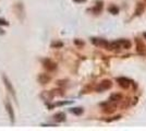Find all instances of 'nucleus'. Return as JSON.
Instances as JSON below:
<instances>
[{
  "mask_svg": "<svg viewBox=\"0 0 146 131\" xmlns=\"http://www.w3.org/2000/svg\"><path fill=\"white\" fill-rule=\"evenodd\" d=\"M111 85H112V83H111V81H110V80H105V81H103L102 83H99V85L97 86V91H98V92L106 91V90L110 88V87H111Z\"/></svg>",
  "mask_w": 146,
  "mask_h": 131,
  "instance_id": "f257e3e1",
  "label": "nucleus"
},
{
  "mask_svg": "<svg viewBox=\"0 0 146 131\" xmlns=\"http://www.w3.org/2000/svg\"><path fill=\"white\" fill-rule=\"evenodd\" d=\"M117 82L119 83V85L121 87H123V88H129L130 87V85H131V80H129L128 78H118L117 79Z\"/></svg>",
  "mask_w": 146,
  "mask_h": 131,
  "instance_id": "f03ea898",
  "label": "nucleus"
},
{
  "mask_svg": "<svg viewBox=\"0 0 146 131\" xmlns=\"http://www.w3.org/2000/svg\"><path fill=\"white\" fill-rule=\"evenodd\" d=\"M136 50H137V53L140 54L141 56H146V46L144 44L140 42V41H137V45H136Z\"/></svg>",
  "mask_w": 146,
  "mask_h": 131,
  "instance_id": "7ed1b4c3",
  "label": "nucleus"
},
{
  "mask_svg": "<svg viewBox=\"0 0 146 131\" xmlns=\"http://www.w3.org/2000/svg\"><path fill=\"white\" fill-rule=\"evenodd\" d=\"M44 66H45V68L48 69V70H55L56 69V63H54L51 60H49V59H46L44 61Z\"/></svg>",
  "mask_w": 146,
  "mask_h": 131,
  "instance_id": "20e7f679",
  "label": "nucleus"
},
{
  "mask_svg": "<svg viewBox=\"0 0 146 131\" xmlns=\"http://www.w3.org/2000/svg\"><path fill=\"white\" fill-rule=\"evenodd\" d=\"M93 43L96 44L97 46H104V47H106L107 46V44H108V42H106V41H104V39H102V38H93Z\"/></svg>",
  "mask_w": 146,
  "mask_h": 131,
  "instance_id": "39448f33",
  "label": "nucleus"
},
{
  "mask_svg": "<svg viewBox=\"0 0 146 131\" xmlns=\"http://www.w3.org/2000/svg\"><path fill=\"white\" fill-rule=\"evenodd\" d=\"M6 107H7V110H8V112L10 114V118H11V121H12V122H14V112H13V109H12V106H11V104H10V103H7Z\"/></svg>",
  "mask_w": 146,
  "mask_h": 131,
  "instance_id": "423d86ee",
  "label": "nucleus"
},
{
  "mask_svg": "<svg viewBox=\"0 0 146 131\" xmlns=\"http://www.w3.org/2000/svg\"><path fill=\"white\" fill-rule=\"evenodd\" d=\"M119 44H120V46H122L123 48H127V49H129V48H131V42H129L128 39H121V41H119Z\"/></svg>",
  "mask_w": 146,
  "mask_h": 131,
  "instance_id": "0eeeda50",
  "label": "nucleus"
},
{
  "mask_svg": "<svg viewBox=\"0 0 146 131\" xmlns=\"http://www.w3.org/2000/svg\"><path fill=\"white\" fill-rule=\"evenodd\" d=\"M55 120L58 121V122H61V121H64L66 120V115L63 112H58L55 115Z\"/></svg>",
  "mask_w": 146,
  "mask_h": 131,
  "instance_id": "6e6552de",
  "label": "nucleus"
},
{
  "mask_svg": "<svg viewBox=\"0 0 146 131\" xmlns=\"http://www.w3.org/2000/svg\"><path fill=\"white\" fill-rule=\"evenodd\" d=\"M3 81H5V83H6V85L8 88H10V92H11V94H12L13 96L15 95V93H14V88L12 87V85H11V83H10V81L7 79L6 76H3Z\"/></svg>",
  "mask_w": 146,
  "mask_h": 131,
  "instance_id": "1a4fd4ad",
  "label": "nucleus"
},
{
  "mask_svg": "<svg viewBox=\"0 0 146 131\" xmlns=\"http://www.w3.org/2000/svg\"><path fill=\"white\" fill-rule=\"evenodd\" d=\"M122 98V95L121 94H112L110 96V100L111 102H117V100H121Z\"/></svg>",
  "mask_w": 146,
  "mask_h": 131,
  "instance_id": "9d476101",
  "label": "nucleus"
},
{
  "mask_svg": "<svg viewBox=\"0 0 146 131\" xmlns=\"http://www.w3.org/2000/svg\"><path fill=\"white\" fill-rule=\"evenodd\" d=\"M70 112H73V114H75V115H81V114L83 112V109H82V108H72Z\"/></svg>",
  "mask_w": 146,
  "mask_h": 131,
  "instance_id": "9b49d317",
  "label": "nucleus"
},
{
  "mask_svg": "<svg viewBox=\"0 0 146 131\" xmlns=\"http://www.w3.org/2000/svg\"><path fill=\"white\" fill-rule=\"evenodd\" d=\"M109 11L111 13H112V14H117L119 10H118V8H117V7H110V8H109Z\"/></svg>",
  "mask_w": 146,
  "mask_h": 131,
  "instance_id": "f8f14e48",
  "label": "nucleus"
},
{
  "mask_svg": "<svg viewBox=\"0 0 146 131\" xmlns=\"http://www.w3.org/2000/svg\"><path fill=\"white\" fill-rule=\"evenodd\" d=\"M143 36H144V38H145V39H146V32H145V33H144V34H143Z\"/></svg>",
  "mask_w": 146,
  "mask_h": 131,
  "instance_id": "ddd939ff",
  "label": "nucleus"
}]
</instances>
